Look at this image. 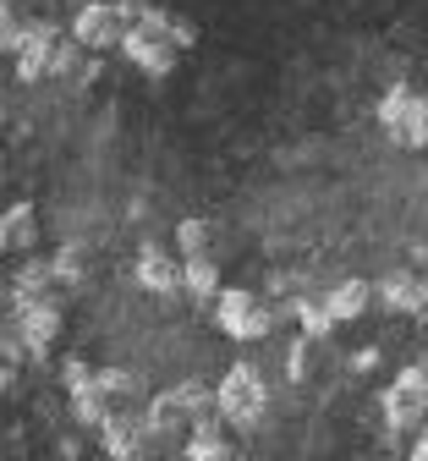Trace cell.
Wrapping results in <instances>:
<instances>
[{
    "mask_svg": "<svg viewBox=\"0 0 428 461\" xmlns=\"http://www.w3.org/2000/svg\"><path fill=\"white\" fill-rule=\"evenodd\" d=\"M351 368H357V374H369V368H379V352H374V346H362V352H351Z\"/></svg>",
    "mask_w": 428,
    "mask_h": 461,
    "instance_id": "24",
    "label": "cell"
},
{
    "mask_svg": "<svg viewBox=\"0 0 428 461\" xmlns=\"http://www.w3.org/2000/svg\"><path fill=\"white\" fill-rule=\"evenodd\" d=\"M379 127H385L390 143H401V149H423V143H428V99L412 94L406 83H396V88L379 99Z\"/></svg>",
    "mask_w": 428,
    "mask_h": 461,
    "instance_id": "3",
    "label": "cell"
},
{
    "mask_svg": "<svg viewBox=\"0 0 428 461\" xmlns=\"http://www.w3.org/2000/svg\"><path fill=\"white\" fill-rule=\"evenodd\" d=\"M50 280H55V258H28V264L12 275V313L28 308V303H44Z\"/></svg>",
    "mask_w": 428,
    "mask_h": 461,
    "instance_id": "13",
    "label": "cell"
},
{
    "mask_svg": "<svg viewBox=\"0 0 428 461\" xmlns=\"http://www.w3.org/2000/svg\"><path fill=\"white\" fill-rule=\"evenodd\" d=\"M99 390L115 401V395H132V390H138V379H132L127 368H99Z\"/></svg>",
    "mask_w": 428,
    "mask_h": 461,
    "instance_id": "20",
    "label": "cell"
},
{
    "mask_svg": "<svg viewBox=\"0 0 428 461\" xmlns=\"http://www.w3.org/2000/svg\"><path fill=\"white\" fill-rule=\"evenodd\" d=\"M374 297H379L390 313H423V308H428V280L412 275V269H390V275L374 285Z\"/></svg>",
    "mask_w": 428,
    "mask_h": 461,
    "instance_id": "8",
    "label": "cell"
},
{
    "mask_svg": "<svg viewBox=\"0 0 428 461\" xmlns=\"http://www.w3.org/2000/svg\"><path fill=\"white\" fill-rule=\"evenodd\" d=\"M55 280H67V285L83 280V253H77V248H60V253H55Z\"/></svg>",
    "mask_w": 428,
    "mask_h": 461,
    "instance_id": "21",
    "label": "cell"
},
{
    "mask_svg": "<svg viewBox=\"0 0 428 461\" xmlns=\"http://www.w3.org/2000/svg\"><path fill=\"white\" fill-rule=\"evenodd\" d=\"M214 412L231 429H259L264 412H269V384H264V374L253 363H231L225 379L214 384Z\"/></svg>",
    "mask_w": 428,
    "mask_h": 461,
    "instance_id": "1",
    "label": "cell"
},
{
    "mask_svg": "<svg viewBox=\"0 0 428 461\" xmlns=\"http://www.w3.org/2000/svg\"><path fill=\"white\" fill-rule=\"evenodd\" d=\"M77 50H83V44H55V61H50V72H55V77H60V72H72V67H77Z\"/></svg>",
    "mask_w": 428,
    "mask_h": 461,
    "instance_id": "23",
    "label": "cell"
},
{
    "mask_svg": "<svg viewBox=\"0 0 428 461\" xmlns=\"http://www.w3.org/2000/svg\"><path fill=\"white\" fill-rule=\"evenodd\" d=\"M406 461H428V429H417V434H412V450H406Z\"/></svg>",
    "mask_w": 428,
    "mask_h": 461,
    "instance_id": "25",
    "label": "cell"
},
{
    "mask_svg": "<svg viewBox=\"0 0 428 461\" xmlns=\"http://www.w3.org/2000/svg\"><path fill=\"white\" fill-rule=\"evenodd\" d=\"M55 44H60V39H55L50 23H28V28H23V44H17V77H23V83H33V77L50 72Z\"/></svg>",
    "mask_w": 428,
    "mask_h": 461,
    "instance_id": "9",
    "label": "cell"
},
{
    "mask_svg": "<svg viewBox=\"0 0 428 461\" xmlns=\"http://www.w3.org/2000/svg\"><path fill=\"white\" fill-rule=\"evenodd\" d=\"M176 242H181V258H209V220H181L176 225Z\"/></svg>",
    "mask_w": 428,
    "mask_h": 461,
    "instance_id": "19",
    "label": "cell"
},
{
    "mask_svg": "<svg viewBox=\"0 0 428 461\" xmlns=\"http://www.w3.org/2000/svg\"><path fill=\"white\" fill-rule=\"evenodd\" d=\"M379 401H385V429L390 434L428 429V363H406Z\"/></svg>",
    "mask_w": 428,
    "mask_h": 461,
    "instance_id": "2",
    "label": "cell"
},
{
    "mask_svg": "<svg viewBox=\"0 0 428 461\" xmlns=\"http://www.w3.org/2000/svg\"><path fill=\"white\" fill-rule=\"evenodd\" d=\"M121 39H127V23H121L115 0H88V6H77V17H72V44H83V50H110V44H121Z\"/></svg>",
    "mask_w": 428,
    "mask_h": 461,
    "instance_id": "6",
    "label": "cell"
},
{
    "mask_svg": "<svg viewBox=\"0 0 428 461\" xmlns=\"http://www.w3.org/2000/svg\"><path fill=\"white\" fill-rule=\"evenodd\" d=\"M12 335L23 340V352L39 363V357L50 352V340L60 335V303H55V297H44V303L17 308V313H12Z\"/></svg>",
    "mask_w": 428,
    "mask_h": 461,
    "instance_id": "7",
    "label": "cell"
},
{
    "mask_svg": "<svg viewBox=\"0 0 428 461\" xmlns=\"http://www.w3.org/2000/svg\"><path fill=\"white\" fill-rule=\"evenodd\" d=\"M214 324H220L231 340H259V335H269L275 313L248 292V285H225L220 303H214Z\"/></svg>",
    "mask_w": 428,
    "mask_h": 461,
    "instance_id": "4",
    "label": "cell"
},
{
    "mask_svg": "<svg viewBox=\"0 0 428 461\" xmlns=\"http://www.w3.org/2000/svg\"><path fill=\"white\" fill-rule=\"evenodd\" d=\"M60 379H67V390H72V412H77V423H83V429H105V423L115 418V401L99 390V368H94V363L67 357Z\"/></svg>",
    "mask_w": 428,
    "mask_h": 461,
    "instance_id": "5",
    "label": "cell"
},
{
    "mask_svg": "<svg viewBox=\"0 0 428 461\" xmlns=\"http://www.w3.org/2000/svg\"><path fill=\"white\" fill-rule=\"evenodd\" d=\"M121 55H127L138 72H149V77H165V72L176 67V44H170V39H149V33H138V28L121 39Z\"/></svg>",
    "mask_w": 428,
    "mask_h": 461,
    "instance_id": "10",
    "label": "cell"
},
{
    "mask_svg": "<svg viewBox=\"0 0 428 461\" xmlns=\"http://www.w3.org/2000/svg\"><path fill=\"white\" fill-rule=\"evenodd\" d=\"M187 461H236V450H231L225 434H220V412L204 418V423L193 429V439H187Z\"/></svg>",
    "mask_w": 428,
    "mask_h": 461,
    "instance_id": "17",
    "label": "cell"
},
{
    "mask_svg": "<svg viewBox=\"0 0 428 461\" xmlns=\"http://www.w3.org/2000/svg\"><path fill=\"white\" fill-rule=\"evenodd\" d=\"M138 285H143V292H159V297H170V292H181V264L149 242V248L138 253Z\"/></svg>",
    "mask_w": 428,
    "mask_h": 461,
    "instance_id": "12",
    "label": "cell"
},
{
    "mask_svg": "<svg viewBox=\"0 0 428 461\" xmlns=\"http://www.w3.org/2000/svg\"><path fill=\"white\" fill-rule=\"evenodd\" d=\"M33 237H39V214H33V203H12L6 220H0V248H6V253H28Z\"/></svg>",
    "mask_w": 428,
    "mask_h": 461,
    "instance_id": "14",
    "label": "cell"
},
{
    "mask_svg": "<svg viewBox=\"0 0 428 461\" xmlns=\"http://www.w3.org/2000/svg\"><path fill=\"white\" fill-rule=\"evenodd\" d=\"M291 319H296V330H302V340H324V335L335 330V313H330V303H314V297H296V308H291Z\"/></svg>",
    "mask_w": 428,
    "mask_h": 461,
    "instance_id": "18",
    "label": "cell"
},
{
    "mask_svg": "<svg viewBox=\"0 0 428 461\" xmlns=\"http://www.w3.org/2000/svg\"><path fill=\"white\" fill-rule=\"evenodd\" d=\"M330 313H335V324H346V319H362L369 313V303H374V285L369 280H341V285H330Z\"/></svg>",
    "mask_w": 428,
    "mask_h": 461,
    "instance_id": "15",
    "label": "cell"
},
{
    "mask_svg": "<svg viewBox=\"0 0 428 461\" xmlns=\"http://www.w3.org/2000/svg\"><path fill=\"white\" fill-rule=\"evenodd\" d=\"M154 429H149V418H132V412H115L105 429H99V439H105V456H115V461H132L138 450H143V439H149Z\"/></svg>",
    "mask_w": 428,
    "mask_h": 461,
    "instance_id": "11",
    "label": "cell"
},
{
    "mask_svg": "<svg viewBox=\"0 0 428 461\" xmlns=\"http://www.w3.org/2000/svg\"><path fill=\"white\" fill-rule=\"evenodd\" d=\"M286 374H291V379L308 374V340H291V352H286Z\"/></svg>",
    "mask_w": 428,
    "mask_h": 461,
    "instance_id": "22",
    "label": "cell"
},
{
    "mask_svg": "<svg viewBox=\"0 0 428 461\" xmlns=\"http://www.w3.org/2000/svg\"><path fill=\"white\" fill-rule=\"evenodd\" d=\"M181 292H187V297H198V303H220V292H225V285H220V269H214V258H181Z\"/></svg>",
    "mask_w": 428,
    "mask_h": 461,
    "instance_id": "16",
    "label": "cell"
}]
</instances>
